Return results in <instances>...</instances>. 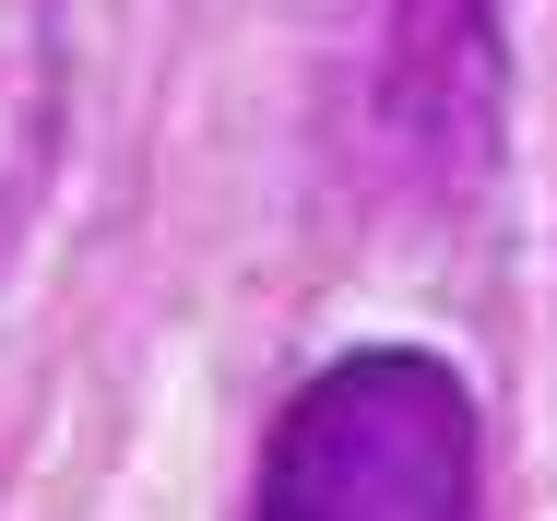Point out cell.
I'll return each mask as SVG.
<instances>
[{
    "mask_svg": "<svg viewBox=\"0 0 557 521\" xmlns=\"http://www.w3.org/2000/svg\"><path fill=\"white\" fill-rule=\"evenodd\" d=\"M474 462L462 368L428 344H356L273 415L249 521H474Z\"/></svg>",
    "mask_w": 557,
    "mask_h": 521,
    "instance_id": "1",
    "label": "cell"
}]
</instances>
